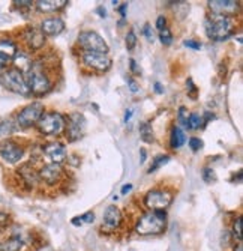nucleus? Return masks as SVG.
<instances>
[{
  "instance_id": "nucleus-36",
  "label": "nucleus",
  "mask_w": 243,
  "mask_h": 251,
  "mask_svg": "<svg viewBox=\"0 0 243 251\" xmlns=\"http://www.w3.org/2000/svg\"><path fill=\"white\" fill-rule=\"evenodd\" d=\"M167 27V20H165V17L164 15H159L158 17V20H156V29L161 32L162 29H165Z\"/></svg>"
},
{
  "instance_id": "nucleus-27",
  "label": "nucleus",
  "mask_w": 243,
  "mask_h": 251,
  "mask_svg": "<svg viewBox=\"0 0 243 251\" xmlns=\"http://www.w3.org/2000/svg\"><path fill=\"white\" fill-rule=\"evenodd\" d=\"M233 236L234 239H237L239 242H242V218L237 217V220H234L233 224Z\"/></svg>"
},
{
  "instance_id": "nucleus-37",
  "label": "nucleus",
  "mask_w": 243,
  "mask_h": 251,
  "mask_svg": "<svg viewBox=\"0 0 243 251\" xmlns=\"http://www.w3.org/2000/svg\"><path fill=\"white\" fill-rule=\"evenodd\" d=\"M8 65H9V60H8V59H5L2 54H0V74H2L3 71H6V70H8Z\"/></svg>"
},
{
  "instance_id": "nucleus-16",
  "label": "nucleus",
  "mask_w": 243,
  "mask_h": 251,
  "mask_svg": "<svg viewBox=\"0 0 243 251\" xmlns=\"http://www.w3.org/2000/svg\"><path fill=\"white\" fill-rule=\"evenodd\" d=\"M23 38H24V44L27 45L29 50H39L44 47V44H45V35L41 32V29H36V27H27L23 33Z\"/></svg>"
},
{
  "instance_id": "nucleus-15",
  "label": "nucleus",
  "mask_w": 243,
  "mask_h": 251,
  "mask_svg": "<svg viewBox=\"0 0 243 251\" xmlns=\"http://www.w3.org/2000/svg\"><path fill=\"white\" fill-rule=\"evenodd\" d=\"M44 153L47 155V158L53 164H62L66 161V158H68V153H66V149L62 143L59 142H51V143H47L44 146Z\"/></svg>"
},
{
  "instance_id": "nucleus-26",
  "label": "nucleus",
  "mask_w": 243,
  "mask_h": 251,
  "mask_svg": "<svg viewBox=\"0 0 243 251\" xmlns=\"http://www.w3.org/2000/svg\"><path fill=\"white\" fill-rule=\"evenodd\" d=\"M14 131V125L6 121V119H0V137L3 135H9Z\"/></svg>"
},
{
  "instance_id": "nucleus-25",
  "label": "nucleus",
  "mask_w": 243,
  "mask_h": 251,
  "mask_svg": "<svg viewBox=\"0 0 243 251\" xmlns=\"http://www.w3.org/2000/svg\"><path fill=\"white\" fill-rule=\"evenodd\" d=\"M201 125H203V118L200 115H197V113L189 115V121H188V128L189 129H198Z\"/></svg>"
},
{
  "instance_id": "nucleus-14",
  "label": "nucleus",
  "mask_w": 243,
  "mask_h": 251,
  "mask_svg": "<svg viewBox=\"0 0 243 251\" xmlns=\"http://www.w3.org/2000/svg\"><path fill=\"white\" fill-rule=\"evenodd\" d=\"M122 223H123V217H122V212H120V209L117 206L111 204V206H108L105 209L102 229H105L108 232H114L122 226Z\"/></svg>"
},
{
  "instance_id": "nucleus-7",
  "label": "nucleus",
  "mask_w": 243,
  "mask_h": 251,
  "mask_svg": "<svg viewBox=\"0 0 243 251\" xmlns=\"http://www.w3.org/2000/svg\"><path fill=\"white\" fill-rule=\"evenodd\" d=\"M42 115H44V105L41 102H32L20 110V113L17 115V125L20 128H30L32 125L38 124Z\"/></svg>"
},
{
  "instance_id": "nucleus-4",
  "label": "nucleus",
  "mask_w": 243,
  "mask_h": 251,
  "mask_svg": "<svg viewBox=\"0 0 243 251\" xmlns=\"http://www.w3.org/2000/svg\"><path fill=\"white\" fill-rule=\"evenodd\" d=\"M0 81H2L5 89L11 90V92H14V94L24 95V97L30 94L24 74L18 70H15V68H8L6 71H3L2 77H0Z\"/></svg>"
},
{
  "instance_id": "nucleus-33",
  "label": "nucleus",
  "mask_w": 243,
  "mask_h": 251,
  "mask_svg": "<svg viewBox=\"0 0 243 251\" xmlns=\"http://www.w3.org/2000/svg\"><path fill=\"white\" fill-rule=\"evenodd\" d=\"M203 179H204V182H207V184H212V182L216 180V175H215V172L212 169H204Z\"/></svg>"
},
{
  "instance_id": "nucleus-28",
  "label": "nucleus",
  "mask_w": 243,
  "mask_h": 251,
  "mask_svg": "<svg viewBox=\"0 0 243 251\" xmlns=\"http://www.w3.org/2000/svg\"><path fill=\"white\" fill-rule=\"evenodd\" d=\"M159 39H161V42L164 44V45H170L171 42H173V33H171V30L168 29V27H165V29H162L161 32H159Z\"/></svg>"
},
{
  "instance_id": "nucleus-17",
  "label": "nucleus",
  "mask_w": 243,
  "mask_h": 251,
  "mask_svg": "<svg viewBox=\"0 0 243 251\" xmlns=\"http://www.w3.org/2000/svg\"><path fill=\"white\" fill-rule=\"evenodd\" d=\"M18 176H20V179H21V182L26 185V187H29V188H33V187H36L38 184H39V175H38V170L30 164V163H27V164H23L20 169H18Z\"/></svg>"
},
{
  "instance_id": "nucleus-46",
  "label": "nucleus",
  "mask_w": 243,
  "mask_h": 251,
  "mask_svg": "<svg viewBox=\"0 0 243 251\" xmlns=\"http://www.w3.org/2000/svg\"><path fill=\"white\" fill-rule=\"evenodd\" d=\"M146 159V152H144V149H141V161H144Z\"/></svg>"
},
{
  "instance_id": "nucleus-35",
  "label": "nucleus",
  "mask_w": 243,
  "mask_h": 251,
  "mask_svg": "<svg viewBox=\"0 0 243 251\" xmlns=\"http://www.w3.org/2000/svg\"><path fill=\"white\" fill-rule=\"evenodd\" d=\"M185 47L194 49V50H200V49H201V44H200V42H197V41H194V39H186V41H185Z\"/></svg>"
},
{
  "instance_id": "nucleus-23",
  "label": "nucleus",
  "mask_w": 243,
  "mask_h": 251,
  "mask_svg": "<svg viewBox=\"0 0 243 251\" xmlns=\"http://www.w3.org/2000/svg\"><path fill=\"white\" fill-rule=\"evenodd\" d=\"M140 134H141L143 142H146V143H152V142L155 140L153 129H152V126H150L147 122H144V124L140 125Z\"/></svg>"
},
{
  "instance_id": "nucleus-40",
  "label": "nucleus",
  "mask_w": 243,
  "mask_h": 251,
  "mask_svg": "<svg viewBox=\"0 0 243 251\" xmlns=\"http://www.w3.org/2000/svg\"><path fill=\"white\" fill-rule=\"evenodd\" d=\"M128 83H129V87H131V90L132 92H137L138 90V86H137V83L132 80V78H128Z\"/></svg>"
},
{
  "instance_id": "nucleus-9",
  "label": "nucleus",
  "mask_w": 243,
  "mask_h": 251,
  "mask_svg": "<svg viewBox=\"0 0 243 251\" xmlns=\"http://www.w3.org/2000/svg\"><path fill=\"white\" fill-rule=\"evenodd\" d=\"M23 155H24L23 146L18 145L15 140L5 139L3 142H0V158L8 164H17L18 161H21Z\"/></svg>"
},
{
  "instance_id": "nucleus-42",
  "label": "nucleus",
  "mask_w": 243,
  "mask_h": 251,
  "mask_svg": "<svg viewBox=\"0 0 243 251\" xmlns=\"http://www.w3.org/2000/svg\"><path fill=\"white\" fill-rule=\"evenodd\" d=\"M131 190H132V185H131V184H126V185L122 188V194H126V193H129Z\"/></svg>"
},
{
  "instance_id": "nucleus-20",
  "label": "nucleus",
  "mask_w": 243,
  "mask_h": 251,
  "mask_svg": "<svg viewBox=\"0 0 243 251\" xmlns=\"http://www.w3.org/2000/svg\"><path fill=\"white\" fill-rule=\"evenodd\" d=\"M41 12H56L68 5L66 0H38L35 3Z\"/></svg>"
},
{
  "instance_id": "nucleus-41",
  "label": "nucleus",
  "mask_w": 243,
  "mask_h": 251,
  "mask_svg": "<svg viewBox=\"0 0 243 251\" xmlns=\"http://www.w3.org/2000/svg\"><path fill=\"white\" fill-rule=\"evenodd\" d=\"M129 63H131V70L134 71V73H138V71H137V63H135V60H134V59H131Z\"/></svg>"
},
{
  "instance_id": "nucleus-30",
  "label": "nucleus",
  "mask_w": 243,
  "mask_h": 251,
  "mask_svg": "<svg viewBox=\"0 0 243 251\" xmlns=\"http://www.w3.org/2000/svg\"><path fill=\"white\" fill-rule=\"evenodd\" d=\"M135 45H137V36H135L134 32L131 30V32L126 35V49H128V50H134V49H135Z\"/></svg>"
},
{
  "instance_id": "nucleus-31",
  "label": "nucleus",
  "mask_w": 243,
  "mask_h": 251,
  "mask_svg": "<svg viewBox=\"0 0 243 251\" xmlns=\"http://www.w3.org/2000/svg\"><path fill=\"white\" fill-rule=\"evenodd\" d=\"M9 224H11V217H9L6 212H2V211H0V232L5 230V229H8Z\"/></svg>"
},
{
  "instance_id": "nucleus-10",
  "label": "nucleus",
  "mask_w": 243,
  "mask_h": 251,
  "mask_svg": "<svg viewBox=\"0 0 243 251\" xmlns=\"http://www.w3.org/2000/svg\"><path fill=\"white\" fill-rule=\"evenodd\" d=\"M38 175H39V180L44 182L45 185L56 187V185H59L60 182H62L63 175H65V170L62 169V166L50 163V164L42 166L38 170Z\"/></svg>"
},
{
  "instance_id": "nucleus-22",
  "label": "nucleus",
  "mask_w": 243,
  "mask_h": 251,
  "mask_svg": "<svg viewBox=\"0 0 243 251\" xmlns=\"http://www.w3.org/2000/svg\"><path fill=\"white\" fill-rule=\"evenodd\" d=\"M186 142V137H185V132L179 128V126H174L171 129V135H170V143H171V148L177 149L180 146H183Z\"/></svg>"
},
{
  "instance_id": "nucleus-5",
  "label": "nucleus",
  "mask_w": 243,
  "mask_h": 251,
  "mask_svg": "<svg viewBox=\"0 0 243 251\" xmlns=\"http://www.w3.org/2000/svg\"><path fill=\"white\" fill-rule=\"evenodd\" d=\"M36 126L44 135H60L66 128V121L60 113L48 111L41 116Z\"/></svg>"
},
{
  "instance_id": "nucleus-34",
  "label": "nucleus",
  "mask_w": 243,
  "mask_h": 251,
  "mask_svg": "<svg viewBox=\"0 0 243 251\" xmlns=\"http://www.w3.org/2000/svg\"><path fill=\"white\" fill-rule=\"evenodd\" d=\"M189 148L192 151H200L203 148V142L200 139H197V137H192V139H189Z\"/></svg>"
},
{
  "instance_id": "nucleus-3",
  "label": "nucleus",
  "mask_w": 243,
  "mask_h": 251,
  "mask_svg": "<svg viewBox=\"0 0 243 251\" xmlns=\"http://www.w3.org/2000/svg\"><path fill=\"white\" fill-rule=\"evenodd\" d=\"M234 20L231 17L210 15L206 21V33L213 41H224L234 33Z\"/></svg>"
},
{
  "instance_id": "nucleus-44",
  "label": "nucleus",
  "mask_w": 243,
  "mask_h": 251,
  "mask_svg": "<svg viewBox=\"0 0 243 251\" xmlns=\"http://www.w3.org/2000/svg\"><path fill=\"white\" fill-rule=\"evenodd\" d=\"M234 251H243V245H242V242H237V245H236Z\"/></svg>"
},
{
  "instance_id": "nucleus-8",
  "label": "nucleus",
  "mask_w": 243,
  "mask_h": 251,
  "mask_svg": "<svg viewBox=\"0 0 243 251\" xmlns=\"http://www.w3.org/2000/svg\"><path fill=\"white\" fill-rule=\"evenodd\" d=\"M173 201V194L168 190H152L144 196V204L150 211H164Z\"/></svg>"
},
{
  "instance_id": "nucleus-19",
  "label": "nucleus",
  "mask_w": 243,
  "mask_h": 251,
  "mask_svg": "<svg viewBox=\"0 0 243 251\" xmlns=\"http://www.w3.org/2000/svg\"><path fill=\"white\" fill-rule=\"evenodd\" d=\"M24 247H26L24 239L15 235L0 239V251H23Z\"/></svg>"
},
{
  "instance_id": "nucleus-2",
  "label": "nucleus",
  "mask_w": 243,
  "mask_h": 251,
  "mask_svg": "<svg viewBox=\"0 0 243 251\" xmlns=\"http://www.w3.org/2000/svg\"><path fill=\"white\" fill-rule=\"evenodd\" d=\"M24 77H26L29 90L35 95H44L50 92V89L53 86L51 78L47 74L45 68L39 62H32V66L29 68V71L26 73Z\"/></svg>"
},
{
  "instance_id": "nucleus-11",
  "label": "nucleus",
  "mask_w": 243,
  "mask_h": 251,
  "mask_svg": "<svg viewBox=\"0 0 243 251\" xmlns=\"http://www.w3.org/2000/svg\"><path fill=\"white\" fill-rule=\"evenodd\" d=\"M81 60L86 66H89L99 73L108 71L110 66H111V59H110L108 54H102L96 51H84L81 54Z\"/></svg>"
},
{
  "instance_id": "nucleus-29",
  "label": "nucleus",
  "mask_w": 243,
  "mask_h": 251,
  "mask_svg": "<svg viewBox=\"0 0 243 251\" xmlns=\"http://www.w3.org/2000/svg\"><path fill=\"white\" fill-rule=\"evenodd\" d=\"M95 220V215L92 214V212H87V214H84V215H81L80 218H72V224L74 226H81L83 223H92Z\"/></svg>"
},
{
  "instance_id": "nucleus-6",
  "label": "nucleus",
  "mask_w": 243,
  "mask_h": 251,
  "mask_svg": "<svg viewBox=\"0 0 243 251\" xmlns=\"http://www.w3.org/2000/svg\"><path fill=\"white\" fill-rule=\"evenodd\" d=\"M78 45L84 51H96L102 54L108 53V45L105 39L99 33L92 30H86L78 35Z\"/></svg>"
},
{
  "instance_id": "nucleus-32",
  "label": "nucleus",
  "mask_w": 243,
  "mask_h": 251,
  "mask_svg": "<svg viewBox=\"0 0 243 251\" xmlns=\"http://www.w3.org/2000/svg\"><path fill=\"white\" fill-rule=\"evenodd\" d=\"M179 121L183 126L188 128V121H189V111L186 107H180L179 108Z\"/></svg>"
},
{
  "instance_id": "nucleus-21",
  "label": "nucleus",
  "mask_w": 243,
  "mask_h": 251,
  "mask_svg": "<svg viewBox=\"0 0 243 251\" xmlns=\"http://www.w3.org/2000/svg\"><path fill=\"white\" fill-rule=\"evenodd\" d=\"M17 53H18L17 44L11 38H0V54L9 62H12Z\"/></svg>"
},
{
  "instance_id": "nucleus-43",
  "label": "nucleus",
  "mask_w": 243,
  "mask_h": 251,
  "mask_svg": "<svg viewBox=\"0 0 243 251\" xmlns=\"http://www.w3.org/2000/svg\"><path fill=\"white\" fill-rule=\"evenodd\" d=\"M131 116H132V110H128L126 115H125V122H128L131 119Z\"/></svg>"
},
{
  "instance_id": "nucleus-39",
  "label": "nucleus",
  "mask_w": 243,
  "mask_h": 251,
  "mask_svg": "<svg viewBox=\"0 0 243 251\" xmlns=\"http://www.w3.org/2000/svg\"><path fill=\"white\" fill-rule=\"evenodd\" d=\"M144 35H146V38L149 39V41H153V32H152V29H150V26L149 25H146L144 26Z\"/></svg>"
},
{
  "instance_id": "nucleus-18",
  "label": "nucleus",
  "mask_w": 243,
  "mask_h": 251,
  "mask_svg": "<svg viewBox=\"0 0 243 251\" xmlns=\"http://www.w3.org/2000/svg\"><path fill=\"white\" fill-rule=\"evenodd\" d=\"M65 30V21L59 17L47 18L41 23V32L48 36H56Z\"/></svg>"
},
{
  "instance_id": "nucleus-12",
  "label": "nucleus",
  "mask_w": 243,
  "mask_h": 251,
  "mask_svg": "<svg viewBox=\"0 0 243 251\" xmlns=\"http://www.w3.org/2000/svg\"><path fill=\"white\" fill-rule=\"evenodd\" d=\"M84 125H86V121L83 115H80V113H72L68 119V124H66V137H68L69 142H75L81 139Z\"/></svg>"
},
{
  "instance_id": "nucleus-1",
  "label": "nucleus",
  "mask_w": 243,
  "mask_h": 251,
  "mask_svg": "<svg viewBox=\"0 0 243 251\" xmlns=\"http://www.w3.org/2000/svg\"><path fill=\"white\" fill-rule=\"evenodd\" d=\"M167 227V215L164 211H149L143 214L135 224V232L141 236L159 235Z\"/></svg>"
},
{
  "instance_id": "nucleus-45",
  "label": "nucleus",
  "mask_w": 243,
  "mask_h": 251,
  "mask_svg": "<svg viewBox=\"0 0 243 251\" xmlns=\"http://www.w3.org/2000/svg\"><path fill=\"white\" fill-rule=\"evenodd\" d=\"M155 87H156V92H158V94H161V92H162V89H161V84H159V83L155 84Z\"/></svg>"
},
{
  "instance_id": "nucleus-38",
  "label": "nucleus",
  "mask_w": 243,
  "mask_h": 251,
  "mask_svg": "<svg viewBox=\"0 0 243 251\" xmlns=\"http://www.w3.org/2000/svg\"><path fill=\"white\" fill-rule=\"evenodd\" d=\"M14 5L17 8H30L33 5V2H30V0H27V2H14Z\"/></svg>"
},
{
  "instance_id": "nucleus-24",
  "label": "nucleus",
  "mask_w": 243,
  "mask_h": 251,
  "mask_svg": "<svg viewBox=\"0 0 243 251\" xmlns=\"http://www.w3.org/2000/svg\"><path fill=\"white\" fill-rule=\"evenodd\" d=\"M168 161H170V156H168V155H158L156 158H155V161L152 163V166H150V169H149V173H152V172H155V170H158L161 166L167 164Z\"/></svg>"
},
{
  "instance_id": "nucleus-13",
  "label": "nucleus",
  "mask_w": 243,
  "mask_h": 251,
  "mask_svg": "<svg viewBox=\"0 0 243 251\" xmlns=\"http://www.w3.org/2000/svg\"><path fill=\"white\" fill-rule=\"evenodd\" d=\"M209 8L213 15L233 17L239 11V2H233V0H212V2H209Z\"/></svg>"
}]
</instances>
